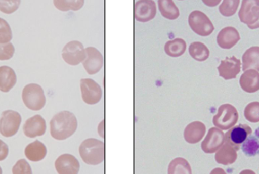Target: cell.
Masks as SVG:
<instances>
[{"label":"cell","mask_w":259,"mask_h":174,"mask_svg":"<svg viewBox=\"0 0 259 174\" xmlns=\"http://www.w3.org/2000/svg\"><path fill=\"white\" fill-rule=\"evenodd\" d=\"M85 52H87V58L83 61L84 68L89 75H95L103 67V56L95 47H87L85 49Z\"/></svg>","instance_id":"cell-13"},{"label":"cell","mask_w":259,"mask_h":174,"mask_svg":"<svg viewBox=\"0 0 259 174\" xmlns=\"http://www.w3.org/2000/svg\"><path fill=\"white\" fill-rule=\"evenodd\" d=\"M239 4H240V0H223V3L219 6V11L223 16L231 17L235 15Z\"/></svg>","instance_id":"cell-30"},{"label":"cell","mask_w":259,"mask_h":174,"mask_svg":"<svg viewBox=\"0 0 259 174\" xmlns=\"http://www.w3.org/2000/svg\"><path fill=\"white\" fill-rule=\"evenodd\" d=\"M22 118L17 111L8 110L1 114L0 117V134L5 138L15 136L21 125Z\"/></svg>","instance_id":"cell-7"},{"label":"cell","mask_w":259,"mask_h":174,"mask_svg":"<svg viewBox=\"0 0 259 174\" xmlns=\"http://www.w3.org/2000/svg\"><path fill=\"white\" fill-rule=\"evenodd\" d=\"M13 174H33L31 167L26 160L20 159L12 168Z\"/></svg>","instance_id":"cell-35"},{"label":"cell","mask_w":259,"mask_h":174,"mask_svg":"<svg viewBox=\"0 0 259 174\" xmlns=\"http://www.w3.org/2000/svg\"><path fill=\"white\" fill-rule=\"evenodd\" d=\"M21 0H0V11L10 15L19 9Z\"/></svg>","instance_id":"cell-33"},{"label":"cell","mask_w":259,"mask_h":174,"mask_svg":"<svg viewBox=\"0 0 259 174\" xmlns=\"http://www.w3.org/2000/svg\"><path fill=\"white\" fill-rule=\"evenodd\" d=\"M219 75L224 80H233L241 71V61L235 56L226 57L218 67Z\"/></svg>","instance_id":"cell-14"},{"label":"cell","mask_w":259,"mask_h":174,"mask_svg":"<svg viewBox=\"0 0 259 174\" xmlns=\"http://www.w3.org/2000/svg\"><path fill=\"white\" fill-rule=\"evenodd\" d=\"M237 158L238 154L235 148H233L227 143H223V145L217 151L215 155L216 162L224 166L233 164L237 161Z\"/></svg>","instance_id":"cell-20"},{"label":"cell","mask_w":259,"mask_h":174,"mask_svg":"<svg viewBox=\"0 0 259 174\" xmlns=\"http://www.w3.org/2000/svg\"><path fill=\"white\" fill-rule=\"evenodd\" d=\"M15 51L12 43L0 44V61H9L14 56Z\"/></svg>","instance_id":"cell-34"},{"label":"cell","mask_w":259,"mask_h":174,"mask_svg":"<svg viewBox=\"0 0 259 174\" xmlns=\"http://www.w3.org/2000/svg\"><path fill=\"white\" fill-rule=\"evenodd\" d=\"M241 88L247 93H255L259 91V72L255 70H245L241 75Z\"/></svg>","instance_id":"cell-19"},{"label":"cell","mask_w":259,"mask_h":174,"mask_svg":"<svg viewBox=\"0 0 259 174\" xmlns=\"http://www.w3.org/2000/svg\"><path fill=\"white\" fill-rule=\"evenodd\" d=\"M62 58L70 65H78L83 63L87 58V52L83 44L77 40L66 44L63 49Z\"/></svg>","instance_id":"cell-8"},{"label":"cell","mask_w":259,"mask_h":174,"mask_svg":"<svg viewBox=\"0 0 259 174\" xmlns=\"http://www.w3.org/2000/svg\"><path fill=\"white\" fill-rule=\"evenodd\" d=\"M17 82V76L12 68L6 65L0 66V91L9 92Z\"/></svg>","instance_id":"cell-21"},{"label":"cell","mask_w":259,"mask_h":174,"mask_svg":"<svg viewBox=\"0 0 259 174\" xmlns=\"http://www.w3.org/2000/svg\"><path fill=\"white\" fill-rule=\"evenodd\" d=\"M2 173H3L2 168H1V167H0V174H2Z\"/></svg>","instance_id":"cell-41"},{"label":"cell","mask_w":259,"mask_h":174,"mask_svg":"<svg viewBox=\"0 0 259 174\" xmlns=\"http://www.w3.org/2000/svg\"><path fill=\"white\" fill-rule=\"evenodd\" d=\"M8 155H9V147L5 142L0 140V162L6 159Z\"/></svg>","instance_id":"cell-36"},{"label":"cell","mask_w":259,"mask_h":174,"mask_svg":"<svg viewBox=\"0 0 259 174\" xmlns=\"http://www.w3.org/2000/svg\"><path fill=\"white\" fill-rule=\"evenodd\" d=\"M210 174H228L227 172L221 168V167H217V168H214Z\"/></svg>","instance_id":"cell-39"},{"label":"cell","mask_w":259,"mask_h":174,"mask_svg":"<svg viewBox=\"0 0 259 174\" xmlns=\"http://www.w3.org/2000/svg\"><path fill=\"white\" fill-rule=\"evenodd\" d=\"M225 142V137L223 130L218 127H211L207 133V135L202 143V149L205 153L211 154L216 152L223 145Z\"/></svg>","instance_id":"cell-11"},{"label":"cell","mask_w":259,"mask_h":174,"mask_svg":"<svg viewBox=\"0 0 259 174\" xmlns=\"http://www.w3.org/2000/svg\"><path fill=\"white\" fill-rule=\"evenodd\" d=\"M156 5L153 0H139L134 5V18L137 21L148 22L156 17Z\"/></svg>","instance_id":"cell-12"},{"label":"cell","mask_w":259,"mask_h":174,"mask_svg":"<svg viewBox=\"0 0 259 174\" xmlns=\"http://www.w3.org/2000/svg\"><path fill=\"white\" fill-rule=\"evenodd\" d=\"M188 24L192 31L200 36H209L214 31L213 24L210 19L199 10H195L190 14Z\"/></svg>","instance_id":"cell-6"},{"label":"cell","mask_w":259,"mask_h":174,"mask_svg":"<svg viewBox=\"0 0 259 174\" xmlns=\"http://www.w3.org/2000/svg\"><path fill=\"white\" fill-rule=\"evenodd\" d=\"M238 112L235 107L230 104H223L219 107L218 113L214 116V126L223 130H229L238 121Z\"/></svg>","instance_id":"cell-5"},{"label":"cell","mask_w":259,"mask_h":174,"mask_svg":"<svg viewBox=\"0 0 259 174\" xmlns=\"http://www.w3.org/2000/svg\"><path fill=\"white\" fill-rule=\"evenodd\" d=\"M245 118L252 123L259 122V102H251L245 107Z\"/></svg>","instance_id":"cell-31"},{"label":"cell","mask_w":259,"mask_h":174,"mask_svg":"<svg viewBox=\"0 0 259 174\" xmlns=\"http://www.w3.org/2000/svg\"><path fill=\"white\" fill-rule=\"evenodd\" d=\"M79 152L87 164H101L105 160V143L96 138H88L80 144Z\"/></svg>","instance_id":"cell-2"},{"label":"cell","mask_w":259,"mask_h":174,"mask_svg":"<svg viewBox=\"0 0 259 174\" xmlns=\"http://www.w3.org/2000/svg\"><path fill=\"white\" fill-rule=\"evenodd\" d=\"M55 167L59 174H78L80 165L73 155L63 154L56 159Z\"/></svg>","instance_id":"cell-15"},{"label":"cell","mask_w":259,"mask_h":174,"mask_svg":"<svg viewBox=\"0 0 259 174\" xmlns=\"http://www.w3.org/2000/svg\"><path fill=\"white\" fill-rule=\"evenodd\" d=\"M239 174H256L253 171H252V170L249 169H246L243 170V171H242V172H240Z\"/></svg>","instance_id":"cell-40"},{"label":"cell","mask_w":259,"mask_h":174,"mask_svg":"<svg viewBox=\"0 0 259 174\" xmlns=\"http://www.w3.org/2000/svg\"><path fill=\"white\" fill-rule=\"evenodd\" d=\"M23 129L24 135L28 138H34L40 137L46 132V120L40 115H35L25 121Z\"/></svg>","instance_id":"cell-16"},{"label":"cell","mask_w":259,"mask_h":174,"mask_svg":"<svg viewBox=\"0 0 259 174\" xmlns=\"http://www.w3.org/2000/svg\"><path fill=\"white\" fill-rule=\"evenodd\" d=\"M187 43L183 39H174L166 42L165 45V52L170 57H179L185 53Z\"/></svg>","instance_id":"cell-25"},{"label":"cell","mask_w":259,"mask_h":174,"mask_svg":"<svg viewBox=\"0 0 259 174\" xmlns=\"http://www.w3.org/2000/svg\"><path fill=\"white\" fill-rule=\"evenodd\" d=\"M190 56L197 61H205L209 58L210 51L202 42H193L189 46Z\"/></svg>","instance_id":"cell-27"},{"label":"cell","mask_w":259,"mask_h":174,"mask_svg":"<svg viewBox=\"0 0 259 174\" xmlns=\"http://www.w3.org/2000/svg\"><path fill=\"white\" fill-rule=\"evenodd\" d=\"M241 148H242L243 153L247 157H254V156L258 155L259 138L258 137H257V133H256V135H250L244 143H242Z\"/></svg>","instance_id":"cell-28"},{"label":"cell","mask_w":259,"mask_h":174,"mask_svg":"<svg viewBox=\"0 0 259 174\" xmlns=\"http://www.w3.org/2000/svg\"><path fill=\"white\" fill-rule=\"evenodd\" d=\"M242 70L259 71V46L247 49L242 56Z\"/></svg>","instance_id":"cell-23"},{"label":"cell","mask_w":259,"mask_h":174,"mask_svg":"<svg viewBox=\"0 0 259 174\" xmlns=\"http://www.w3.org/2000/svg\"><path fill=\"white\" fill-rule=\"evenodd\" d=\"M158 8L161 15L167 20H177L180 12L172 0H158Z\"/></svg>","instance_id":"cell-24"},{"label":"cell","mask_w":259,"mask_h":174,"mask_svg":"<svg viewBox=\"0 0 259 174\" xmlns=\"http://www.w3.org/2000/svg\"><path fill=\"white\" fill-rule=\"evenodd\" d=\"M22 99L27 108L40 111L46 106V98L44 90L38 84L25 85L22 92Z\"/></svg>","instance_id":"cell-3"},{"label":"cell","mask_w":259,"mask_h":174,"mask_svg":"<svg viewBox=\"0 0 259 174\" xmlns=\"http://www.w3.org/2000/svg\"><path fill=\"white\" fill-rule=\"evenodd\" d=\"M104 128H105V121H102L101 122V124L99 125V134H100V136H101V138H103L105 137V133H104Z\"/></svg>","instance_id":"cell-38"},{"label":"cell","mask_w":259,"mask_h":174,"mask_svg":"<svg viewBox=\"0 0 259 174\" xmlns=\"http://www.w3.org/2000/svg\"><path fill=\"white\" fill-rule=\"evenodd\" d=\"M252 128L246 124H239L238 126L230 128V130L224 134V143H228L238 152L240 149L242 143H244L250 135H252Z\"/></svg>","instance_id":"cell-9"},{"label":"cell","mask_w":259,"mask_h":174,"mask_svg":"<svg viewBox=\"0 0 259 174\" xmlns=\"http://www.w3.org/2000/svg\"><path fill=\"white\" fill-rule=\"evenodd\" d=\"M80 90L82 99L87 104H97L102 98L101 87L92 79H82L80 80Z\"/></svg>","instance_id":"cell-10"},{"label":"cell","mask_w":259,"mask_h":174,"mask_svg":"<svg viewBox=\"0 0 259 174\" xmlns=\"http://www.w3.org/2000/svg\"><path fill=\"white\" fill-rule=\"evenodd\" d=\"M206 126L201 121L188 124L184 130V139L190 144H196L202 140L206 133Z\"/></svg>","instance_id":"cell-18"},{"label":"cell","mask_w":259,"mask_h":174,"mask_svg":"<svg viewBox=\"0 0 259 174\" xmlns=\"http://www.w3.org/2000/svg\"><path fill=\"white\" fill-rule=\"evenodd\" d=\"M240 40V34L234 27H226L219 32L217 42L222 49L229 50Z\"/></svg>","instance_id":"cell-17"},{"label":"cell","mask_w":259,"mask_h":174,"mask_svg":"<svg viewBox=\"0 0 259 174\" xmlns=\"http://www.w3.org/2000/svg\"><path fill=\"white\" fill-rule=\"evenodd\" d=\"M78 121L76 116L70 111H60L51 121V134L56 140L67 139L76 132Z\"/></svg>","instance_id":"cell-1"},{"label":"cell","mask_w":259,"mask_h":174,"mask_svg":"<svg viewBox=\"0 0 259 174\" xmlns=\"http://www.w3.org/2000/svg\"><path fill=\"white\" fill-rule=\"evenodd\" d=\"M240 21L251 29L259 28V0H242L238 12Z\"/></svg>","instance_id":"cell-4"},{"label":"cell","mask_w":259,"mask_h":174,"mask_svg":"<svg viewBox=\"0 0 259 174\" xmlns=\"http://www.w3.org/2000/svg\"><path fill=\"white\" fill-rule=\"evenodd\" d=\"M13 38L12 30L6 20L0 18V44L10 43Z\"/></svg>","instance_id":"cell-32"},{"label":"cell","mask_w":259,"mask_h":174,"mask_svg":"<svg viewBox=\"0 0 259 174\" xmlns=\"http://www.w3.org/2000/svg\"><path fill=\"white\" fill-rule=\"evenodd\" d=\"M24 154L27 158L32 162H39L46 157L47 148L40 141L36 140L29 143L24 150Z\"/></svg>","instance_id":"cell-22"},{"label":"cell","mask_w":259,"mask_h":174,"mask_svg":"<svg viewBox=\"0 0 259 174\" xmlns=\"http://www.w3.org/2000/svg\"><path fill=\"white\" fill-rule=\"evenodd\" d=\"M84 5V0H54V5L56 9L67 12L70 10L77 11L81 9Z\"/></svg>","instance_id":"cell-29"},{"label":"cell","mask_w":259,"mask_h":174,"mask_svg":"<svg viewBox=\"0 0 259 174\" xmlns=\"http://www.w3.org/2000/svg\"><path fill=\"white\" fill-rule=\"evenodd\" d=\"M168 174H192L189 162L183 157L173 159L168 167Z\"/></svg>","instance_id":"cell-26"},{"label":"cell","mask_w":259,"mask_h":174,"mask_svg":"<svg viewBox=\"0 0 259 174\" xmlns=\"http://www.w3.org/2000/svg\"><path fill=\"white\" fill-rule=\"evenodd\" d=\"M204 5H206L208 7H215L221 3L222 0H202Z\"/></svg>","instance_id":"cell-37"}]
</instances>
